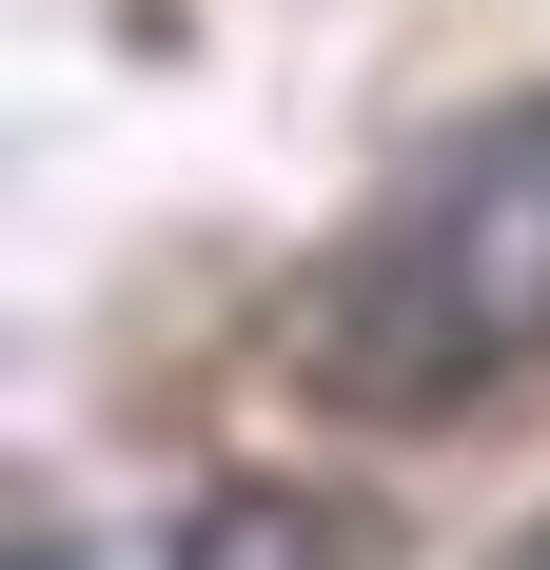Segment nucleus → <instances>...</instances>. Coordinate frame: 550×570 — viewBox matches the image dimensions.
<instances>
[{
	"instance_id": "f257e3e1",
	"label": "nucleus",
	"mask_w": 550,
	"mask_h": 570,
	"mask_svg": "<svg viewBox=\"0 0 550 570\" xmlns=\"http://www.w3.org/2000/svg\"><path fill=\"white\" fill-rule=\"evenodd\" d=\"M315 394L334 413H452L550 354V99L472 118L413 197L315 276Z\"/></svg>"
},
{
	"instance_id": "f03ea898",
	"label": "nucleus",
	"mask_w": 550,
	"mask_h": 570,
	"mask_svg": "<svg viewBox=\"0 0 550 570\" xmlns=\"http://www.w3.org/2000/svg\"><path fill=\"white\" fill-rule=\"evenodd\" d=\"M177 570H334V512H315V492H197Z\"/></svg>"
},
{
	"instance_id": "7ed1b4c3",
	"label": "nucleus",
	"mask_w": 550,
	"mask_h": 570,
	"mask_svg": "<svg viewBox=\"0 0 550 570\" xmlns=\"http://www.w3.org/2000/svg\"><path fill=\"white\" fill-rule=\"evenodd\" d=\"M20 570H79V551H20Z\"/></svg>"
}]
</instances>
